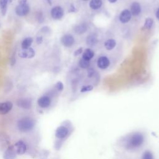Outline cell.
Masks as SVG:
<instances>
[{
	"label": "cell",
	"mask_w": 159,
	"mask_h": 159,
	"mask_svg": "<svg viewBox=\"0 0 159 159\" xmlns=\"http://www.w3.org/2000/svg\"><path fill=\"white\" fill-rule=\"evenodd\" d=\"M35 125L34 120L30 117H25L20 119L17 122V127L21 132H28L32 130Z\"/></svg>",
	"instance_id": "cell-1"
},
{
	"label": "cell",
	"mask_w": 159,
	"mask_h": 159,
	"mask_svg": "<svg viewBox=\"0 0 159 159\" xmlns=\"http://www.w3.org/2000/svg\"><path fill=\"white\" fill-rule=\"evenodd\" d=\"M143 142V137L141 134L135 133L131 135L127 142V148H135L140 146Z\"/></svg>",
	"instance_id": "cell-2"
},
{
	"label": "cell",
	"mask_w": 159,
	"mask_h": 159,
	"mask_svg": "<svg viewBox=\"0 0 159 159\" xmlns=\"http://www.w3.org/2000/svg\"><path fill=\"white\" fill-rule=\"evenodd\" d=\"M30 7L27 4H18L15 9L16 14L19 16H25L29 14Z\"/></svg>",
	"instance_id": "cell-3"
},
{
	"label": "cell",
	"mask_w": 159,
	"mask_h": 159,
	"mask_svg": "<svg viewBox=\"0 0 159 159\" xmlns=\"http://www.w3.org/2000/svg\"><path fill=\"white\" fill-rule=\"evenodd\" d=\"M35 50L31 47H29L28 48L22 49L19 52V54H18V55L22 58H32L35 56Z\"/></svg>",
	"instance_id": "cell-4"
},
{
	"label": "cell",
	"mask_w": 159,
	"mask_h": 159,
	"mask_svg": "<svg viewBox=\"0 0 159 159\" xmlns=\"http://www.w3.org/2000/svg\"><path fill=\"white\" fill-rule=\"evenodd\" d=\"M51 16L53 19L58 20L62 18L64 14L63 9L60 6H55L53 7L50 11Z\"/></svg>",
	"instance_id": "cell-5"
},
{
	"label": "cell",
	"mask_w": 159,
	"mask_h": 159,
	"mask_svg": "<svg viewBox=\"0 0 159 159\" xmlns=\"http://www.w3.org/2000/svg\"><path fill=\"white\" fill-rule=\"evenodd\" d=\"M61 42L66 47H71L75 42V39L73 35L70 34H65L61 38Z\"/></svg>",
	"instance_id": "cell-6"
},
{
	"label": "cell",
	"mask_w": 159,
	"mask_h": 159,
	"mask_svg": "<svg viewBox=\"0 0 159 159\" xmlns=\"http://www.w3.org/2000/svg\"><path fill=\"white\" fill-rule=\"evenodd\" d=\"M14 148L16 153L18 155H23L26 152L27 146L22 140H19L15 143Z\"/></svg>",
	"instance_id": "cell-7"
},
{
	"label": "cell",
	"mask_w": 159,
	"mask_h": 159,
	"mask_svg": "<svg viewBox=\"0 0 159 159\" xmlns=\"http://www.w3.org/2000/svg\"><path fill=\"white\" fill-rule=\"evenodd\" d=\"M12 103L10 101H6L0 103V114H6L8 113L12 108Z\"/></svg>",
	"instance_id": "cell-8"
},
{
	"label": "cell",
	"mask_w": 159,
	"mask_h": 159,
	"mask_svg": "<svg viewBox=\"0 0 159 159\" xmlns=\"http://www.w3.org/2000/svg\"><path fill=\"white\" fill-rule=\"evenodd\" d=\"M131 16H132V14L130 11L128 9H124L120 12L119 15V20L120 22L123 24H125L130 20Z\"/></svg>",
	"instance_id": "cell-9"
},
{
	"label": "cell",
	"mask_w": 159,
	"mask_h": 159,
	"mask_svg": "<svg viewBox=\"0 0 159 159\" xmlns=\"http://www.w3.org/2000/svg\"><path fill=\"white\" fill-rule=\"evenodd\" d=\"M110 64L109 60L106 56L100 57L97 61V65L101 69L107 68Z\"/></svg>",
	"instance_id": "cell-10"
},
{
	"label": "cell",
	"mask_w": 159,
	"mask_h": 159,
	"mask_svg": "<svg viewBox=\"0 0 159 159\" xmlns=\"http://www.w3.org/2000/svg\"><path fill=\"white\" fill-rule=\"evenodd\" d=\"M38 105L42 108L48 107L51 104V99L48 96H43L39 98L37 101Z\"/></svg>",
	"instance_id": "cell-11"
},
{
	"label": "cell",
	"mask_w": 159,
	"mask_h": 159,
	"mask_svg": "<svg viewBox=\"0 0 159 159\" xmlns=\"http://www.w3.org/2000/svg\"><path fill=\"white\" fill-rule=\"evenodd\" d=\"M68 133V130L64 126H60L57 128L55 132V136L58 139L65 138Z\"/></svg>",
	"instance_id": "cell-12"
},
{
	"label": "cell",
	"mask_w": 159,
	"mask_h": 159,
	"mask_svg": "<svg viewBox=\"0 0 159 159\" xmlns=\"http://www.w3.org/2000/svg\"><path fill=\"white\" fill-rule=\"evenodd\" d=\"M130 13L133 16H138L141 12V6L137 2H134L130 6Z\"/></svg>",
	"instance_id": "cell-13"
},
{
	"label": "cell",
	"mask_w": 159,
	"mask_h": 159,
	"mask_svg": "<svg viewBox=\"0 0 159 159\" xmlns=\"http://www.w3.org/2000/svg\"><path fill=\"white\" fill-rule=\"evenodd\" d=\"M17 104L18 106L26 109L31 107V102L27 99H19L17 102Z\"/></svg>",
	"instance_id": "cell-14"
},
{
	"label": "cell",
	"mask_w": 159,
	"mask_h": 159,
	"mask_svg": "<svg viewBox=\"0 0 159 159\" xmlns=\"http://www.w3.org/2000/svg\"><path fill=\"white\" fill-rule=\"evenodd\" d=\"M88 29V25L85 23H81L77 25L74 28V31L76 34H81L84 33Z\"/></svg>",
	"instance_id": "cell-15"
},
{
	"label": "cell",
	"mask_w": 159,
	"mask_h": 159,
	"mask_svg": "<svg viewBox=\"0 0 159 159\" xmlns=\"http://www.w3.org/2000/svg\"><path fill=\"white\" fill-rule=\"evenodd\" d=\"M86 44L89 47H93L98 42L97 37L94 34H91L88 35L86 38Z\"/></svg>",
	"instance_id": "cell-16"
},
{
	"label": "cell",
	"mask_w": 159,
	"mask_h": 159,
	"mask_svg": "<svg viewBox=\"0 0 159 159\" xmlns=\"http://www.w3.org/2000/svg\"><path fill=\"white\" fill-rule=\"evenodd\" d=\"M94 52L91 48H86L83 53L82 58L89 61L94 57Z\"/></svg>",
	"instance_id": "cell-17"
},
{
	"label": "cell",
	"mask_w": 159,
	"mask_h": 159,
	"mask_svg": "<svg viewBox=\"0 0 159 159\" xmlns=\"http://www.w3.org/2000/svg\"><path fill=\"white\" fill-rule=\"evenodd\" d=\"M102 0H91L89 2V7L94 10L98 9L102 6Z\"/></svg>",
	"instance_id": "cell-18"
},
{
	"label": "cell",
	"mask_w": 159,
	"mask_h": 159,
	"mask_svg": "<svg viewBox=\"0 0 159 159\" xmlns=\"http://www.w3.org/2000/svg\"><path fill=\"white\" fill-rule=\"evenodd\" d=\"M116 45V40L112 39H108L104 42V47L108 50H112L115 47Z\"/></svg>",
	"instance_id": "cell-19"
},
{
	"label": "cell",
	"mask_w": 159,
	"mask_h": 159,
	"mask_svg": "<svg viewBox=\"0 0 159 159\" xmlns=\"http://www.w3.org/2000/svg\"><path fill=\"white\" fill-rule=\"evenodd\" d=\"M33 42V39L32 37H27L23 40L21 43V47L22 49L28 48L30 47L32 43Z\"/></svg>",
	"instance_id": "cell-20"
},
{
	"label": "cell",
	"mask_w": 159,
	"mask_h": 159,
	"mask_svg": "<svg viewBox=\"0 0 159 159\" xmlns=\"http://www.w3.org/2000/svg\"><path fill=\"white\" fill-rule=\"evenodd\" d=\"M16 157L15 150L12 148H8L4 153V159H14Z\"/></svg>",
	"instance_id": "cell-21"
},
{
	"label": "cell",
	"mask_w": 159,
	"mask_h": 159,
	"mask_svg": "<svg viewBox=\"0 0 159 159\" xmlns=\"http://www.w3.org/2000/svg\"><path fill=\"white\" fill-rule=\"evenodd\" d=\"M7 4L8 0H0V7L2 16H4L6 14L7 8Z\"/></svg>",
	"instance_id": "cell-22"
},
{
	"label": "cell",
	"mask_w": 159,
	"mask_h": 159,
	"mask_svg": "<svg viewBox=\"0 0 159 159\" xmlns=\"http://www.w3.org/2000/svg\"><path fill=\"white\" fill-rule=\"evenodd\" d=\"M153 24V20L152 18L148 17L145 19L143 28L144 29H150L152 28Z\"/></svg>",
	"instance_id": "cell-23"
},
{
	"label": "cell",
	"mask_w": 159,
	"mask_h": 159,
	"mask_svg": "<svg viewBox=\"0 0 159 159\" xmlns=\"http://www.w3.org/2000/svg\"><path fill=\"white\" fill-rule=\"evenodd\" d=\"M90 65V62L88 60H84L83 58H81L79 61V66L81 68H87Z\"/></svg>",
	"instance_id": "cell-24"
},
{
	"label": "cell",
	"mask_w": 159,
	"mask_h": 159,
	"mask_svg": "<svg viewBox=\"0 0 159 159\" xmlns=\"http://www.w3.org/2000/svg\"><path fill=\"white\" fill-rule=\"evenodd\" d=\"M142 159H153V157L152 153L150 152L146 151L143 153Z\"/></svg>",
	"instance_id": "cell-25"
},
{
	"label": "cell",
	"mask_w": 159,
	"mask_h": 159,
	"mask_svg": "<svg viewBox=\"0 0 159 159\" xmlns=\"http://www.w3.org/2000/svg\"><path fill=\"white\" fill-rule=\"evenodd\" d=\"M93 89V86L92 85H86V86H83L82 88L81 89V93H84L86 91H90Z\"/></svg>",
	"instance_id": "cell-26"
},
{
	"label": "cell",
	"mask_w": 159,
	"mask_h": 159,
	"mask_svg": "<svg viewBox=\"0 0 159 159\" xmlns=\"http://www.w3.org/2000/svg\"><path fill=\"white\" fill-rule=\"evenodd\" d=\"M55 86H56V88L58 90V91H62L63 89V83L61 82V81H58V82H57V84H56V85H55Z\"/></svg>",
	"instance_id": "cell-27"
},
{
	"label": "cell",
	"mask_w": 159,
	"mask_h": 159,
	"mask_svg": "<svg viewBox=\"0 0 159 159\" xmlns=\"http://www.w3.org/2000/svg\"><path fill=\"white\" fill-rule=\"evenodd\" d=\"M82 52H83V48H82L81 47H80V48H79L78 49H77L75 51V52H74V56L76 57V56L80 55L81 53H82Z\"/></svg>",
	"instance_id": "cell-28"
},
{
	"label": "cell",
	"mask_w": 159,
	"mask_h": 159,
	"mask_svg": "<svg viewBox=\"0 0 159 159\" xmlns=\"http://www.w3.org/2000/svg\"><path fill=\"white\" fill-rule=\"evenodd\" d=\"M37 19H38V20L39 22L42 23L43 20V15H42V13L41 12H39L38 13V16H37Z\"/></svg>",
	"instance_id": "cell-29"
},
{
	"label": "cell",
	"mask_w": 159,
	"mask_h": 159,
	"mask_svg": "<svg viewBox=\"0 0 159 159\" xmlns=\"http://www.w3.org/2000/svg\"><path fill=\"white\" fill-rule=\"evenodd\" d=\"M42 40H43V39H42V37H37V39H36V41H37V42L38 44L41 43L42 42Z\"/></svg>",
	"instance_id": "cell-30"
},
{
	"label": "cell",
	"mask_w": 159,
	"mask_h": 159,
	"mask_svg": "<svg viewBox=\"0 0 159 159\" xmlns=\"http://www.w3.org/2000/svg\"><path fill=\"white\" fill-rule=\"evenodd\" d=\"M27 0H18L19 4H27Z\"/></svg>",
	"instance_id": "cell-31"
},
{
	"label": "cell",
	"mask_w": 159,
	"mask_h": 159,
	"mask_svg": "<svg viewBox=\"0 0 159 159\" xmlns=\"http://www.w3.org/2000/svg\"><path fill=\"white\" fill-rule=\"evenodd\" d=\"M156 17H157V19L159 20V7H158V9L157 11V12H156Z\"/></svg>",
	"instance_id": "cell-32"
},
{
	"label": "cell",
	"mask_w": 159,
	"mask_h": 159,
	"mask_svg": "<svg viewBox=\"0 0 159 159\" xmlns=\"http://www.w3.org/2000/svg\"><path fill=\"white\" fill-rule=\"evenodd\" d=\"M108 1H109V2H110L111 3H114V2H116V1H117V0H108Z\"/></svg>",
	"instance_id": "cell-33"
},
{
	"label": "cell",
	"mask_w": 159,
	"mask_h": 159,
	"mask_svg": "<svg viewBox=\"0 0 159 159\" xmlns=\"http://www.w3.org/2000/svg\"><path fill=\"white\" fill-rule=\"evenodd\" d=\"M83 1H88V0H83Z\"/></svg>",
	"instance_id": "cell-34"
}]
</instances>
